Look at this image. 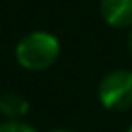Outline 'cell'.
I'll use <instances>...</instances> for the list:
<instances>
[{
    "instance_id": "obj_1",
    "label": "cell",
    "mask_w": 132,
    "mask_h": 132,
    "mask_svg": "<svg viewBox=\"0 0 132 132\" xmlns=\"http://www.w3.org/2000/svg\"><path fill=\"white\" fill-rule=\"evenodd\" d=\"M15 56L16 62L27 71H44L58 60L60 42L47 31H33L16 44Z\"/></svg>"
},
{
    "instance_id": "obj_2",
    "label": "cell",
    "mask_w": 132,
    "mask_h": 132,
    "mask_svg": "<svg viewBox=\"0 0 132 132\" xmlns=\"http://www.w3.org/2000/svg\"><path fill=\"white\" fill-rule=\"evenodd\" d=\"M101 105L112 112H125L132 107V72L116 69L107 72L98 87Z\"/></svg>"
},
{
    "instance_id": "obj_3",
    "label": "cell",
    "mask_w": 132,
    "mask_h": 132,
    "mask_svg": "<svg viewBox=\"0 0 132 132\" xmlns=\"http://www.w3.org/2000/svg\"><path fill=\"white\" fill-rule=\"evenodd\" d=\"M100 13L110 27H132V0H101Z\"/></svg>"
},
{
    "instance_id": "obj_4",
    "label": "cell",
    "mask_w": 132,
    "mask_h": 132,
    "mask_svg": "<svg viewBox=\"0 0 132 132\" xmlns=\"http://www.w3.org/2000/svg\"><path fill=\"white\" fill-rule=\"evenodd\" d=\"M0 112L9 119H20L29 112V101L18 92L0 94Z\"/></svg>"
},
{
    "instance_id": "obj_5",
    "label": "cell",
    "mask_w": 132,
    "mask_h": 132,
    "mask_svg": "<svg viewBox=\"0 0 132 132\" xmlns=\"http://www.w3.org/2000/svg\"><path fill=\"white\" fill-rule=\"evenodd\" d=\"M0 132H38V130L22 119H6L0 123Z\"/></svg>"
},
{
    "instance_id": "obj_6",
    "label": "cell",
    "mask_w": 132,
    "mask_h": 132,
    "mask_svg": "<svg viewBox=\"0 0 132 132\" xmlns=\"http://www.w3.org/2000/svg\"><path fill=\"white\" fill-rule=\"evenodd\" d=\"M128 53L132 56V29H130V35H128Z\"/></svg>"
},
{
    "instance_id": "obj_7",
    "label": "cell",
    "mask_w": 132,
    "mask_h": 132,
    "mask_svg": "<svg viewBox=\"0 0 132 132\" xmlns=\"http://www.w3.org/2000/svg\"><path fill=\"white\" fill-rule=\"evenodd\" d=\"M51 132H72V130H67V128H56V130H51Z\"/></svg>"
},
{
    "instance_id": "obj_8",
    "label": "cell",
    "mask_w": 132,
    "mask_h": 132,
    "mask_svg": "<svg viewBox=\"0 0 132 132\" xmlns=\"http://www.w3.org/2000/svg\"><path fill=\"white\" fill-rule=\"evenodd\" d=\"M127 132H132V127H130V128H128V130H127Z\"/></svg>"
}]
</instances>
